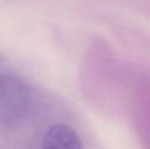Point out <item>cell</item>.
Listing matches in <instances>:
<instances>
[{"label": "cell", "mask_w": 150, "mask_h": 149, "mask_svg": "<svg viewBox=\"0 0 150 149\" xmlns=\"http://www.w3.org/2000/svg\"><path fill=\"white\" fill-rule=\"evenodd\" d=\"M42 149H83V147L74 129L67 125L56 124L45 133Z\"/></svg>", "instance_id": "2"}, {"label": "cell", "mask_w": 150, "mask_h": 149, "mask_svg": "<svg viewBox=\"0 0 150 149\" xmlns=\"http://www.w3.org/2000/svg\"><path fill=\"white\" fill-rule=\"evenodd\" d=\"M31 98V89L23 80L11 75H0V119H21L29 110Z\"/></svg>", "instance_id": "1"}]
</instances>
